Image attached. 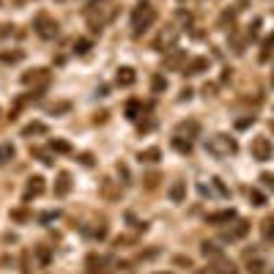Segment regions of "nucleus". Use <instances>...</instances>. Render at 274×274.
I'll list each match as a JSON object with an SVG mask.
<instances>
[{
    "instance_id": "nucleus-43",
    "label": "nucleus",
    "mask_w": 274,
    "mask_h": 274,
    "mask_svg": "<svg viewBox=\"0 0 274 274\" xmlns=\"http://www.w3.org/2000/svg\"><path fill=\"white\" fill-rule=\"evenodd\" d=\"M258 28H260V22L255 20L252 25H249V39H255V36H258Z\"/></svg>"
},
{
    "instance_id": "nucleus-54",
    "label": "nucleus",
    "mask_w": 274,
    "mask_h": 274,
    "mask_svg": "<svg viewBox=\"0 0 274 274\" xmlns=\"http://www.w3.org/2000/svg\"><path fill=\"white\" fill-rule=\"evenodd\" d=\"M271 129H274V124H271Z\"/></svg>"
},
{
    "instance_id": "nucleus-22",
    "label": "nucleus",
    "mask_w": 274,
    "mask_h": 274,
    "mask_svg": "<svg viewBox=\"0 0 274 274\" xmlns=\"http://www.w3.org/2000/svg\"><path fill=\"white\" fill-rule=\"evenodd\" d=\"M159 156H162L159 148H145V151H140L137 159H140V162H151V165H154V162H159Z\"/></svg>"
},
{
    "instance_id": "nucleus-47",
    "label": "nucleus",
    "mask_w": 274,
    "mask_h": 274,
    "mask_svg": "<svg viewBox=\"0 0 274 274\" xmlns=\"http://www.w3.org/2000/svg\"><path fill=\"white\" fill-rule=\"evenodd\" d=\"M197 274H219V271H217V269H214V266H211V263H208V266H206V269H200V271H197Z\"/></svg>"
},
{
    "instance_id": "nucleus-21",
    "label": "nucleus",
    "mask_w": 274,
    "mask_h": 274,
    "mask_svg": "<svg viewBox=\"0 0 274 274\" xmlns=\"http://www.w3.org/2000/svg\"><path fill=\"white\" fill-rule=\"evenodd\" d=\"M247 271L249 274H266V260L263 258H249L247 260Z\"/></svg>"
},
{
    "instance_id": "nucleus-26",
    "label": "nucleus",
    "mask_w": 274,
    "mask_h": 274,
    "mask_svg": "<svg viewBox=\"0 0 274 274\" xmlns=\"http://www.w3.org/2000/svg\"><path fill=\"white\" fill-rule=\"evenodd\" d=\"M151 91H154V93H165L167 91V77L154 74V80H151Z\"/></svg>"
},
{
    "instance_id": "nucleus-53",
    "label": "nucleus",
    "mask_w": 274,
    "mask_h": 274,
    "mask_svg": "<svg viewBox=\"0 0 274 274\" xmlns=\"http://www.w3.org/2000/svg\"><path fill=\"white\" fill-rule=\"evenodd\" d=\"M241 3H247V0H241Z\"/></svg>"
},
{
    "instance_id": "nucleus-3",
    "label": "nucleus",
    "mask_w": 274,
    "mask_h": 274,
    "mask_svg": "<svg viewBox=\"0 0 274 274\" xmlns=\"http://www.w3.org/2000/svg\"><path fill=\"white\" fill-rule=\"evenodd\" d=\"M249 154H252L255 162H269L274 156V145L269 137H252V143H249Z\"/></svg>"
},
{
    "instance_id": "nucleus-45",
    "label": "nucleus",
    "mask_w": 274,
    "mask_h": 274,
    "mask_svg": "<svg viewBox=\"0 0 274 274\" xmlns=\"http://www.w3.org/2000/svg\"><path fill=\"white\" fill-rule=\"evenodd\" d=\"M104 236H107V228H104V225H102V228H96V230H93V238H104Z\"/></svg>"
},
{
    "instance_id": "nucleus-49",
    "label": "nucleus",
    "mask_w": 274,
    "mask_h": 274,
    "mask_svg": "<svg viewBox=\"0 0 274 274\" xmlns=\"http://www.w3.org/2000/svg\"><path fill=\"white\" fill-rule=\"evenodd\" d=\"M189 99H192V91L184 88V91H181V102H189Z\"/></svg>"
},
{
    "instance_id": "nucleus-36",
    "label": "nucleus",
    "mask_w": 274,
    "mask_h": 274,
    "mask_svg": "<svg viewBox=\"0 0 274 274\" xmlns=\"http://www.w3.org/2000/svg\"><path fill=\"white\" fill-rule=\"evenodd\" d=\"M118 176L124 178V184H129V167H126L124 162H118Z\"/></svg>"
},
{
    "instance_id": "nucleus-27",
    "label": "nucleus",
    "mask_w": 274,
    "mask_h": 274,
    "mask_svg": "<svg viewBox=\"0 0 274 274\" xmlns=\"http://www.w3.org/2000/svg\"><path fill=\"white\" fill-rule=\"evenodd\" d=\"M50 148L55 151V154H72V145H69L66 140H50Z\"/></svg>"
},
{
    "instance_id": "nucleus-39",
    "label": "nucleus",
    "mask_w": 274,
    "mask_h": 274,
    "mask_svg": "<svg viewBox=\"0 0 274 274\" xmlns=\"http://www.w3.org/2000/svg\"><path fill=\"white\" fill-rule=\"evenodd\" d=\"M260 181H263L266 189H274V176H271V173H263V176H260Z\"/></svg>"
},
{
    "instance_id": "nucleus-16",
    "label": "nucleus",
    "mask_w": 274,
    "mask_h": 274,
    "mask_svg": "<svg viewBox=\"0 0 274 274\" xmlns=\"http://www.w3.org/2000/svg\"><path fill=\"white\" fill-rule=\"evenodd\" d=\"M211 266L217 269L219 274H236V266H233V260H228L225 255H219V258L211 260Z\"/></svg>"
},
{
    "instance_id": "nucleus-52",
    "label": "nucleus",
    "mask_w": 274,
    "mask_h": 274,
    "mask_svg": "<svg viewBox=\"0 0 274 274\" xmlns=\"http://www.w3.org/2000/svg\"><path fill=\"white\" fill-rule=\"evenodd\" d=\"M271 85H274V74H271Z\"/></svg>"
},
{
    "instance_id": "nucleus-29",
    "label": "nucleus",
    "mask_w": 274,
    "mask_h": 274,
    "mask_svg": "<svg viewBox=\"0 0 274 274\" xmlns=\"http://www.w3.org/2000/svg\"><path fill=\"white\" fill-rule=\"evenodd\" d=\"M249 200H252V206H266V195L260 189H249Z\"/></svg>"
},
{
    "instance_id": "nucleus-34",
    "label": "nucleus",
    "mask_w": 274,
    "mask_h": 274,
    "mask_svg": "<svg viewBox=\"0 0 274 274\" xmlns=\"http://www.w3.org/2000/svg\"><path fill=\"white\" fill-rule=\"evenodd\" d=\"M211 184H214V189H217L222 197H228V195H230V189H228V186H225L222 181H219V178H211Z\"/></svg>"
},
{
    "instance_id": "nucleus-11",
    "label": "nucleus",
    "mask_w": 274,
    "mask_h": 274,
    "mask_svg": "<svg viewBox=\"0 0 274 274\" xmlns=\"http://www.w3.org/2000/svg\"><path fill=\"white\" fill-rule=\"evenodd\" d=\"M203 72H208V58H192V61L184 66V74H189V77L203 74Z\"/></svg>"
},
{
    "instance_id": "nucleus-8",
    "label": "nucleus",
    "mask_w": 274,
    "mask_h": 274,
    "mask_svg": "<svg viewBox=\"0 0 274 274\" xmlns=\"http://www.w3.org/2000/svg\"><path fill=\"white\" fill-rule=\"evenodd\" d=\"M135 80H137V74H135V69H132V66H121L118 74H115V83H118L121 88H132Z\"/></svg>"
},
{
    "instance_id": "nucleus-13",
    "label": "nucleus",
    "mask_w": 274,
    "mask_h": 274,
    "mask_svg": "<svg viewBox=\"0 0 274 274\" xmlns=\"http://www.w3.org/2000/svg\"><path fill=\"white\" fill-rule=\"evenodd\" d=\"M176 135H178V137L186 135V140H189V137H197V135H200V124H197V121H181V124L176 126Z\"/></svg>"
},
{
    "instance_id": "nucleus-4",
    "label": "nucleus",
    "mask_w": 274,
    "mask_h": 274,
    "mask_svg": "<svg viewBox=\"0 0 274 274\" xmlns=\"http://www.w3.org/2000/svg\"><path fill=\"white\" fill-rule=\"evenodd\" d=\"M110 271H113V258L96 252L85 258V274H110Z\"/></svg>"
},
{
    "instance_id": "nucleus-32",
    "label": "nucleus",
    "mask_w": 274,
    "mask_h": 274,
    "mask_svg": "<svg viewBox=\"0 0 274 274\" xmlns=\"http://www.w3.org/2000/svg\"><path fill=\"white\" fill-rule=\"evenodd\" d=\"M233 22H236V14H233V11H225V14L219 17V28H228Z\"/></svg>"
},
{
    "instance_id": "nucleus-7",
    "label": "nucleus",
    "mask_w": 274,
    "mask_h": 274,
    "mask_svg": "<svg viewBox=\"0 0 274 274\" xmlns=\"http://www.w3.org/2000/svg\"><path fill=\"white\" fill-rule=\"evenodd\" d=\"M47 80H50V72H47V69H31V72H25V74H22V83H25V85H42V88H44V85H47Z\"/></svg>"
},
{
    "instance_id": "nucleus-35",
    "label": "nucleus",
    "mask_w": 274,
    "mask_h": 274,
    "mask_svg": "<svg viewBox=\"0 0 274 274\" xmlns=\"http://www.w3.org/2000/svg\"><path fill=\"white\" fill-rule=\"evenodd\" d=\"M22 274H31V252H22Z\"/></svg>"
},
{
    "instance_id": "nucleus-44",
    "label": "nucleus",
    "mask_w": 274,
    "mask_h": 274,
    "mask_svg": "<svg viewBox=\"0 0 274 274\" xmlns=\"http://www.w3.org/2000/svg\"><path fill=\"white\" fill-rule=\"evenodd\" d=\"M252 121H255V115H249V118H241V121H238V129H244V126H249V124H252Z\"/></svg>"
},
{
    "instance_id": "nucleus-38",
    "label": "nucleus",
    "mask_w": 274,
    "mask_h": 274,
    "mask_svg": "<svg viewBox=\"0 0 274 274\" xmlns=\"http://www.w3.org/2000/svg\"><path fill=\"white\" fill-rule=\"evenodd\" d=\"M69 110H72V104L63 102V104H55V107H50V113H69Z\"/></svg>"
},
{
    "instance_id": "nucleus-24",
    "label": "nucleus",
    "mask_w": 274,
    "mask_h": 274,
    "mask_svg": "<svg viewBox=\"0 0 274 274\" xmlns=\"http://www.w3.org/2000/svg\"><path fill=\"white\" fill-rule=\"evenodd\" d=\"M14 154H17L14 145H11V143H3V145H0V165H9V162L14 159Z\"/></svg>"
},
{
    "instance_id": "nucleus-40",
    "label": "nucleus",
    "mask_w": 274,
    "mask_h": 274,
    "mask_svg": "<svg viewBox=\"0 0 274 274\" xmlns=\"http://www.w3.org/2000/svg\"><path fill=\"white\" fill-rule=\"evenodd\" d=\"M11 219H17V222H25V219H31V217H28V211H11Z\"/></svg>"
},
{
    "instance_id": "nucleus-19",
    "label": "nucleus",
    "mask_w": 274,
    "mask_h": 274,
    "mask_svg": "<svg viewBox=\"0 0 274 274\" xmlns=\"http://www.w3.org/2000/svg\"><path fill=\"white\" fill-rule=\"evenodd\" d=\"M176 36H178V33L173 31V28H170V31H162V33H159V39L154 42V47H156V50H162V47H170L173 42H176Z\"/></svg>"
},
{
    "instance_id": "nucleus-17",
    "label": "nucleus",
    "mask_w": 274,
    "mask_h": 274,
    "mask_svg": "<svg viewBox=\"0 0 274 274\" xmlns=\"http://www.w3.org/2000/svg\"><path fill=\"white\" fill-rule=\"evenodd\" d=\"M47 124L44 121H33V124H28L25 129H22V137H33V135H47Z\"/></svg>"
},
{
    "instance_id": "nucleus-51",
    "label": "nucleus",
    "mask_w": 274,
    "mask_h": 274,
    "mask_svg": "<svg viewBox=\"0 0 274 274\" xmlns=\"http://www.w3.org/2000/svg\"><path fill=\"white\" fill-rule=\"evenodd\" d=\"M154 274H173V271H154Z\"/></svg>"
},
{
    "instance_id": "nucleus-25",
    "label": "nucleus",
    "mask_w": 274,
    "mask_h": 274,
    "mask_svg": "<svg viewBox=\"0 0 274 274\" xmlns=\"http://www.w3.org/2000/svg\"><path fill=\"white\" fill-rule=\"evenodd\" d=\"M173 148L178 151V154H192V140H184V137H173Z\"/></svg>"
},
{
    "instance_id": "nucleus-28",
    "label": "nucleus",
    "mask_w": 274,
    "mask_h": 274,
    "mask_svg": "<svg viewBox=\"0 0 274 274\" xmlns=\"http://www.w3.org/2000/svg\"><path fill=\"white\" fill-rule=\"evenodd\" d=\"M260 230H263V238H269V241H274V214H271V217H266V219H263Z\"/></svg>"
},
{
    "instance_id": "nucleus-9",
    "label": "nucleus",
    "mask_w": 274,
    "mask_h": 274,
    "mask_svg": "<svg viewBox=\"0 0 274 274\" xmlns=\"http://www.w3.org/2000/svg\"><path fill=\"white\" fill-rule=\"evenodd\" d=\"M249 233V222L247 219H236V225L225 233V241H236V238H244Z\"/></svg>"
},
{
    "instance_id": "nucleus-10",
    "label": "nucleus",
    "mask_w": 274,
    "mask_h": 274,
    "mask_svg": "<svg viewBox=\"0 0 274 274\" xmlns=\"http://www.w3.org/2000/svg\"><path fill=\"white\" fill-rule=\"evenodd\" d=\"M44 192V178L42 176H31L28 178V186H25V200H31V197H39Z\"/></svg>"
},
{
    "instance_id": "nucleus-18",
    "label": "nucleus",
    "mask_w": 274,
    "mask_h": 274,
    "mask_svg": "<svg viewBox=\"0 0 274 274\" xmlns=\"http://www.w3.org/2000/svg\"><path fill=\"white\" fill-rule=\"evenodd\" d=\"M143 102H137V99H129V102H126V118L129 121H137L140 115H143Z\"/></svg>"
},
{
    "instance_id": "nucleus-1",
    "label": "nucleus",
    "mask_w": 274,
    "mask_h": 274,
    "mask_svg": "<svg viewBox=\"0 0 274 274\" xmlns=\"http://www.w3.org/2000/svg\"><path fill=\"white\" fill-rule=\"evenodd\" d=\"M154 22H156V9L154 6H151L148 0L137 3V9L132 11V31H135V36H143Z\"/></svg>"
},
{
    "instance_id": "nucleus-42",
    "label": "nucleus",
    "mask_w": 274,
    "mask_h": 274,
    "mask_svg": "<svg viewBox=\"0 0 274 274\" xmlns=\"http://www.w3.org/2000/svg\"><path fill=\"white\" fill-rule=\"evenodd\" d=\"M22 58V52H11V55H3V61L6 63H14V61H20Z\"/></svg>"
},
{
    "instance_id": "nucleus-41",
    "label": "nucleus",
    "mask_w": 274,
    "mask_h": 274,
    "mask_svg": "<svg viewBox=\"0 0 274 274\" xmlns=\"http://www.w3.org/2000/svg\"><path fill=\"white\" fill-rule=\"evenodd\" d=\"M176 266H186V269H192V260L184 258V255H178V258H176Z\"/></svg>"
},
{
    "instance_id": "nucleus-6",
    "label": "nucleus",
    "mask_w": 274,
    "mask_h": 274,
    "mask_svg": "<svg viewBox=\"0 0 274 274\" xmlns=\"http://www.w3.org/2000/svg\"><path fill=\"white\" fill-rule=\"evenodd\" d=\"M186 66V52L178 50V47H170V52L165 55V69H170V72H184Z\"/></svg>"
},
{
    "instance_id": "nucleus-5",
    "label": "nucleus",
    "mask_w": 274,
    "mask_h": 274,
    "mask_svg": "<svg viewBox=\"0 0 274 274\" xmlns=\"http://www.w3.org/2000/svg\"><path fill=\"white\" fill-rule=\"evenodd\" d=\"M36 33H39L42 39H47V42H50V39L58 36V22L52 20L50 14H39V17H36Z\"/></svg>"
},
{
    "instance_id": "nucleus-31",
    "label": "nucleus",
    "mask_w": 274,
    "mask_h": 274,
    "mask_svg": "<svg viewBox=\"0 0 274 274\" xmlns=\"http://www.w3.org/2000/svg\"><path fill=\"white\" fill-rule=\"evenodd\" d=\"M143 181H145V186H148V189H156V184H159L162 178H159V173H148Z\"/></svg>"
},
{
    "instance_id": "nucleus-23",
    "label": "nucleus",
    "mask_w": 274,
    "mask_h": 274,
    "mask_svg": "<svg viewBox=\"0 0 274 274\" xmlns=\"http://www.w3.org/2000/svg\"><path fill=\"white\" fill-rule=\"evenodd\" d=\"M200 252L206 255V258L214 260V258H219V255H222V249H219L217 244H211V241H203V244H200Z\"/></svg>"
},
{
    "instance_id": "nucleus-14",
    "label": "nucleus",
    "mask_w": 274,
    "mask_h": 274,
    "mask_svg": "<svg viewBox=\"0 0 274 274\" xmlns=\"http://www.w3.org/2000/svg\"><path fill=\"white\" fill-rule=\"evenodd\" d=\"M233 219H236V211H233V208H225V211L208 214L206 222H208V225H222V222H233Z\"/></svg>"
},
{
    "instance_id": "nucleus-50",
    "label": "nucleus",
    "mask_w": 274,
    "mask_h": 274,
    "mask_svg": "<svg viewBox=\"0 0 274 274\" xmlns=\"http://www.w3.org/2000/svg\"><path fill=\"white\" fill-rule=\"evenodd\" d=\"M214 91H217V85H206V88H203V93H206V96H214Z\"/></svg>"
},
{
    "instance_id": "nucleus-20",
    "label": "nucleus",
    "mask_w": 274,
    "mask_h": 274,
    "mask_svg": "<svg viewBox=\"0 0 274 274\" xmlns=\"http://www.w3.org/2000/svg\"><path fill=\"white\" fill-rule=\"evenodd\" d=\"M271 52H274V33H271V36H266L263 39V44H260V63H266V61H269V58H271Z\"/></svg>"
},
{
    "instance_id": "nucleus-30",
    "label": "nucleus",
    "mask_w": 274,
    "mask_h": 274,
    "mask_svg": "<svg viewBox=\"0 0 274 274\" xmlns=\"http://www.w3.org/2000/svg\"><path fill=\"white\" fill-rule=\"evenodd\" d=\"M31 154H33V156H39V159H42V162H44V165H52V156H50V154H47V151H44V148H31Z\"/></svg>"
},
{
    "instance_id": "nucleus-2",
    "label": "nucleus",
    "mask_w": 274,
    "mask_h": 274,
    "mask_svg": "<svg viewBox=\"0 0 274 274\" xmlns=\"http://www.w3.org/2000/svg\"><path fill=\"white\" fill-rule=\"evenodd\" d=\"M206 151L222 159V156L236 154V151H238V145H236V140L228 137V135H214V137H208V140H206Z\"/></svg>"
},
{
    "instance_id": "nucleus-46",
    "label": "nucleus",
    "mask_w": 274,
    "mask_h": 274,
    "mask_svg": "<svg viewBox=\"0 0 274 274\" xmlns=\"http://www.w3.org/2000/svg\"><path fill=\"white\" fill-rule=\"evenodd\" d=\"M151 129H154V121H145V124H140V132H151Z\"/></svg>"
},
{
    "instance_id": "nucleus-37",
    "label": "nucleus",
    "mask_w": 274,
    "mask_h": 274,
    "mask_svg": "<svg viewBox=\"0 0 274 274\" xmlns=\"http://www.w3.org/2000/svg\"><path fill=\"white\" fill-rule=\"evenodd\" d=\"M36 255H39V260H42V263H50V249H47V247H39Z\"/></svg>"
},
{
    "instance_id": "nucleus-12",
    "label": "nucleus",
    "mask_w": 274,
    "mask_h": 274,
    "mask_svg": "<svg viewBox=\"0 0 274 274\" xmlns=\"http://www.w3.org/2000/svg\"><path fill=\"white\" fill-rule=\"evenodd\" d=\"M72 192V176L69 173H58L55 178V197H66Z\"/></svg>"
},
{
    "instance_id": "nucleus-33",
    "label": "nucleus",
    "mask_w": 274,
    "mask_h": 274,
    "mask_svg": "<svg viewBox=\"0 0 274 274\" xmlns=\"http://www.w3.org/2000/svg\"><path fill=\"white\" fill-rule=\"evenodd\" d=\"M88 50H91V42H88V39H80V42L74 44V52H77V55H85Z\"/></svg>"
},
{
    "instance_id": "nucleus-48",
    "label": "nucleus",
    "mask_w": 274,
    "mask_h": 274,
    "mask_svg": "<svg viewBox=\"0 0 274 274\" xmlns=\"http://www.w3.org/2000/svg\"><path fill=\"white\" fill-rule=\"evenodd\" d=\"M11 33V25H0V39H6Z\"/></svg>"
},
{
    "instance_id": "nucleus-15",
    "label": "nucleus",
    "mask_w": 274,
    "mask_h": 274,
    "mask_svg": "<svg viewBox=\"0 0 274 274\" xmlns=\"http://www.w3.org/2000/svg\"><path fill=\"white\" fill-rule=\"evenodd\" d=\"M167 195H170L173 203H184L186 200V181H173L170 189H167Z\"/></svg>"
}]
</instances>
